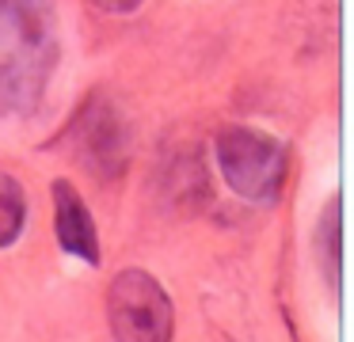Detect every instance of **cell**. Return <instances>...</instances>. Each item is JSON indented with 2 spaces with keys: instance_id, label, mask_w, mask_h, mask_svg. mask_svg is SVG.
Wrapping results in <instances>:
<instances>
[{
  "instance_id": "cell-5",
  "label": "cell",
  "mask_w": 354,
  "mask_h": 342,
  "mask_svg": "<svg viewBox=\"0 0 354 342\" xmlns=\"http://www.w3.org/2000/svg\"><path fill=\"white\" fill-rule=\"evenodd\" d=\"M27 225V198L12 171H0V251L12 247Z\"/></svg>"
},
{
  "instance_id": "cell-7",
  "label": "cell",
  "mask_w": 354,
  "mask_h": 342,
  "mask_svg": "<svg viewBox=\"0 0 354 342\" xmlns=\"http://www.w3.org/2000/svg\"><path fill=\"white\" fill-rule=\"evenodd\" d=\"M92 4L103 8V12H111V15H126V12H138L141 0H92Z\"/></svg>"
},
{
  "instance_id": "cell-1",
  "label": "cell",
  "mask_w": 354,
  "mask_h": 342,
  "mask_svg": "<svg viewBox=\"0 0 354 342\" xmlns=\"http://www.w3.org/2000/svg\"><path fill=\"white\" fill-rule=\"evenodd\" d=\"M57 65V35L46 0H0V118L39 111Z\"/></svg>"
},
{
  "instance_id": "cell-3",
  "label": "cell",
  "mask_w": 354,
  "mask_h": 342,
  "mask_svg": "<svg viewBox=\"0 0 354 342\" xmlns=\"http://www.w3.org/2000/svg\"><path fill=\"white\" fill-rule=\"evenodd\" d=\"M107 323L115 342H171L176 312L160 281L141 266H126L107 285Z\"/></svg>"
},
{
  "instance_id": "cell-4",
  "label": "cell",
  "mask_w": 354,
  "mask_h": 342,
  "mask_svg": "<svg viewBox=\"0 0 354 342\" xmlns=\"http://www.w3.org/2000/svg\"><path fill=\"white\" fill-rule=\"evenodd\" d=\"M50 202H54L57 247L88 266H100V258H103L100 255V228H95V217L88 209V202L80 198V190L69 179H54L50 182Z\"/></svg>"
},
{
  "instance_id": "cell-2",
  "label": "cell",
  "mask_w": 354,
  "mask_h": 342,
  "mask_svg": "<svg viewBox=\"0 0 354 342\" xmlns=\"http://www.w3.org/2000/svg\"><path fill=\"white\" fill-rule=\"evenodd\" d=\"M214 156L232 194L263 205L278 202L290 171V152L274 133L255 126H225L214 141Z\"/></svg>"
},
{
  "instance_id": "cell-6",
  "label": "cell",
  "mask_w": 354,
  "mask_h": 342,
  "mask_svg": "<svg viewBox=\"0 0 354 342\" xmlns=\"http://www.w3.org/2000/svg\"><path fill=\"white\" fill-rule=\"evenodd\" d=\"M316 251H320V266L328 274V281L339 274V202H328L324 209V220H320V232H316Z\"/></svg>"
}]
</instances>
